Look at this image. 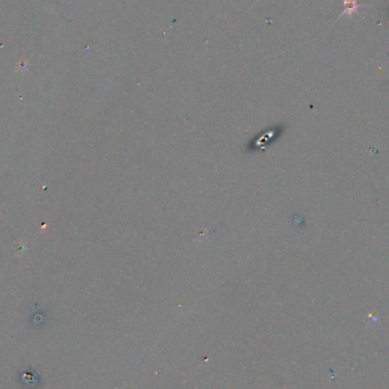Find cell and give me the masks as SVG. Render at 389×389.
<instances>
[{"label":"cell","mask_w":389,"mask_h":389,"mask_svg":"<svg viewBox=\"0 0 389 389\" xmlns=\"http://www.w3.org/2000/svg\"><path fill=\"white\" fill-rule=\"evenodd\" d=\"M344 1V12L339 15V17H342L344 15H348L349 17H352L353 15L356 14L358 11V8L363 7V4H358L357 0H342Z\"/></svg>","instance_id":"cell-1"}]
</instances>
